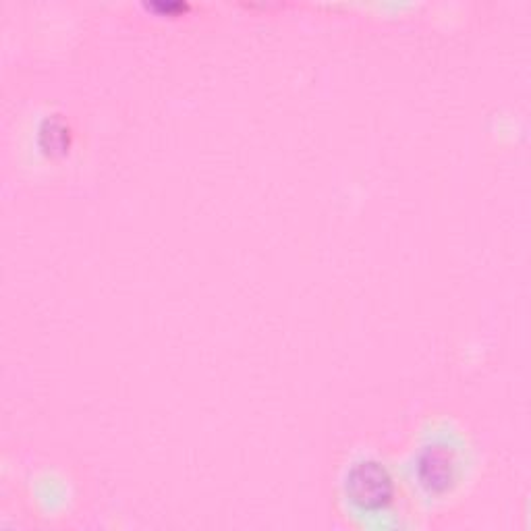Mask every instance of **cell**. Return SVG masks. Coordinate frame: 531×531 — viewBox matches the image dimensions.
Instances as JSON below:
<instances>
[{
    "label": "cell",
    "instance_id": "6da1fadb",
    "mask_svg": "<svg viewBox=\"0 0 531 531\" xmlns=\"http://www.w3.org/2000/svg\"><path fill=\"white\" fill-rule=\"evenodd\" d=\"M351 500L361 509H380L393 498V484L378 463H361L353 467L347 480Z\"/></svg>",
    "mask_w": 531,
    "mask_h": 531
},
{
    "label": "cell",
    "instance_id": "7a4b0ae2",
    "mask_svg": "<svg viewBox=\"0 0 531 531\" xmlns=\"http://www.w3.org/2000/svg\"><path fill=\"white\" fill-rule=\"evenodd\" d=\"M451 459L446 453L440 451H430L428 457L419 465V471H422V480L424 484H428L430 488H436L438 484H446L451 480Z\"/></svg>",
    "mask_w": 531,
    "mask_h": 531
}]
</instances>
